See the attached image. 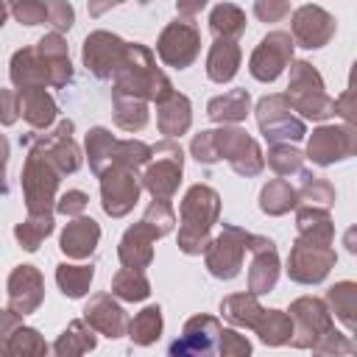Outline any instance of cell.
Wrapping results in <instances>:
<instances>
[{
  "label": "cell",
  "mask_w": 357,
  "mask_h": 357,
  "mask_svg": "<svg viewBox=\"0 0 357 357\" xmlns=\"http://www.w3.org/2000/svg\"><path fill=\"white\" fill-rule=\"evenodd\" d=\"M220 198L212 187L195 184L181 201V229H178V245L184 254H201L206 248V234L212 223L218 220Z\"/></svg>",
  "instance_id": "cell-1"
},
{
  "label": "cell",
  "mask_w": 357,
  "mask_h": 357,
  "mask_svg": "<svg viewBox=\"0 0 357 357\" xmlns=\"http://www.w3.org/2000/svg\"><path fill=\"white\" fill-rule=\"evenodd\" d=\"M20 142L33 145L22 170V190H25V204H28V215H50L53 206V195H56V184H59V170L50 162V156L45 153V148L36 142V134H25Z\"/></svg>",
  "instance_id": "cell-2"
},
{
  "label": "cell",
  "mask_w": 357,
  "mask_h": 357,
  "mask_svg": "<svg viewBox=\"0 0 357 357\" xmlns=\"http://www.w3.org/2000/svg\"><path fill=\"white\" fill-rule=\"evenodd\" d=\"M284 98L296 112H301L310 120H324L335 114V100L324 92V81L318 70L307 61H296L290 67V86Z\"/></svg>",
  "instance_id": "cell-3"
},
{
  "label": "cell",
  "mask_w": 357,
  "mask_h": 357,
  "mask_svg": "<svg viewBox=\"0 0 357 357\" xmlns=\"http://www.w3.org/2000/svg\"><path fill=\"white\" fill-rule=\"evenodd\" d=\"M335 248L329 240H312V237H298L290 257H287V276L301 284H315L321 282L329 268L335 265Z\"/></svg>",
  "instance_id": "cell-4"
},
{
  "label": "cell",
  "mask_w": 357,
  "mask_h": 357,
  "mask_svg": "<svg viewBox=\"0 0 357 357\" xmlns=\"http://www.w3.org/2000/svg\"><path fill=\"white\" fill-rule=\"evenodd\" d=\"M151 156H153V165L145 170L142 176V184L145 190L153 195V201L159 204H170L178 181H181V148L170 139L159 142L156 148H151Z\"/></svg>",
  "instance_id": "cell-5"
},
{
  "label": "cell",
  "mask_w": 357,
  "mask_h": 357,
  "mask_svg": "<svg viewBox=\"0 0 357 357\" xmlns=\"http://www.w3.org/2000/svg\"><path fill=\"white\" fill-rule=\"evenodd\" d=\"M251 243V231H243L237 226H223V234L215 237L204 251H206V268L218 279H231L243 268V254Z\"/></svg>",
  "instance_id": "cell-6"
},
{
  "label": "cell",
  "mask_w": 357,
  "mask_h": 357,
  "mask_svg": "<svg viewBox=\"0 0 357 357\" xmlns=\"http://www.w3.org/2000/svg\"><path fill=\"white\" fill-rule=\"evenodd\" d=\"M290 324H293V337L290 343L296 349H307V346H315L318 337H324L329 329H332V318H329V310L321 298H312V296H301L290 304V312H287Z\"/></svg>",
  "instance_id": "cell-7"
},
{
  "label": "cell",
  "mask_w": 357,
  "mask_h": 357,
  "mask_svg": "<svg viewBox=\"0 0 357 357\" xmlns=\"http://www.w3.org/2000/svg\"><path fill=\"white\" fill-rule=\"evenodd\" d=\"M212 139H215L218 159H226L237 173L257 176L262 170V151H259V145L243 128H220V131H212Z\"/></svg>",
  "instance_id": "cell-8"
},
{
  "label": "cell",
  "mask_w": 357,
  "mask_h": 357,
  "mask_svg": "<svg viewBox=\"0 0 357 357\" xmlns=\"http://www.w3.org/2000/svg\"><path fill=\"white\" fill-rule=\"evenodd\" d=\"M220 324L212 315H195L184 324V335L170 343L167 357H218Z\"/></svg>",
  "instance_id": "cell-9"
},
{
  "label": "cell",
  "mask_w": 357,
  "mask_h": 357,
  "mask_svg": "<svg viewBox=\"0 0 357 357\" xmlns=\"http://www.w3.org/2000/svg\"><path fill=\"white\" fill-rule=\"evenodd\" d=\"M257 120H259L265 139L273 145H282V139H301L307 134L304 123L290 114V103L284 95L262 98L257 106Z\"/></svg>",
  "instance_id": "cell-10"
},
{
  "label": "cell",
  "mask_w": 357,
  "mask_h": 357,
  "mask_svg": "<svg viewBox=\"0 0 357 357\" xmlns=\"http://www.w3.org/2000/svg\"><path fill=\"white\" fill-rule=\"evenodd\" d=\"M100 198H103V209L112 218H123L126 212H131V206L139 198V181L137 173L120 165H109L100 173Z\"/></svg>",
  "instance_id": "cell-11"
},
{
  "label": "cell",
  "mask_w": 357,
  "mask_h": 357,
  "mask_svg": "<svg viewBox=\"0 0 357 357\" xmlns=\"http://www.w3.org/2000/svg\"><path fill=\"white\" fill-rule=\"evenodd\" d=\"M290 59H293V39H290V33L273 31V33H268L257 45L248 70H251V75L257 81H273L287 67Z\"/></svg>",
  "instance_id": "cell-12"
},
{
  "label": "cell",
  "mask_w": 357,
  "mask_h": 357,
  "mask_svg": "<svg viewBox=\"0 0 357 357\" xmlns=\"http://www.w3.org/2000/svg\"><path fill=\"white\" fill-rule=\"evenodd\" d=\"M354 128L351 126H321L312 131L310 145H307V156L315 165H332V162H343L354 153Z\"/></svg>",
  "instance_id": "cell-13"
},
{
  "label": "cell",
  "mask_w": 357,
  "mask_h": 357,
  "mask_svg": "<svg viewBox=\"0 0 357 357\" xmlns=\"http://www.w3.org/2000/svg\"><path fill=\"white\" fill-rule=\"evenodd\" d=\"M128 45L123 39H117L114 33L106 31H95L92 36H86L84 42V64L98 75V78H112L117 73V67L126 59Z\"/></svg>",
  "instance_id": "cell-14"
},
{
  "label": "cell",
  "mask_w": 357,
  "mask_h": 357,
  "mask_svg": "<svg viewBox=\"0 0 357 357\" xmlns=\"http://www.w3.org/2000/svg\"><path fill=\"white\" fill-rule=\"evenodd\" d=\"M198 45H201V39H198L195 25H192V22H181V20H176V22H170V25L162 31V39H159V56H162L165 64L184 70L187 64L195 61V56H198Z\"/></svg>",
  "instance_id": "cell-15"
},
{
  "label": "cell",
  "mask_w": 357,
  "mask_h": 357,
  "mask_svg": "<svg viewBox=\"0 0 357 357\" xmlns=\"http://www.w3.org/2000/svg\"><path fill=\"white\" fill-rule=\"evenodd\" d=\"M45 282L33 265H17L8 279V307L17 315H28L42 304Z\"/></svg>",
  "instance_id": "cell-16"
},
{
  "label": "cell",
  "mask_w": 357,
  "mask_h": 357,
  "mask_svg": "<svg viewBox=\"0 0 357 357\" xmlns=\"http://www.w3.org/2000/svg\"><path fill=\"white\" fill-rule=\"evenodd\" d=\"M335 36V20L321 6H301L293 14V39L301 47H324Z\"/></svg>",
  "instance_id": "cell-17"
},
{
  "label": "cell",
  "mask_w": 357,
  "mask_h": 357,
  "mask_svg": "<svg viewBox=\"0 0 357 357\" xmlns=\"http://www.w3.org/2000/svg\"><path fill=\"white\" fill-rule=\"evenodd\" d=\"M156 237H162L148 220H139V223H134L126 234H123V240H120V262L126 265V268H134V271H142L148 262H151V257H153V243H156Z\"/></svg>",
  "instance_id": "cell-18"
},
{
  "label": "cell",
  "mask_w": 357,
  "mask_h": 357,
  "mask_svg": "<svg viewBox=\"0 0 357 357\" xmlns=\"http://www.w3.org/2000/svg\"><path fill=\"white\" fill-rule=\"evenodd\" d=\"M84 321H86L92 329L103 332L106 337H123L126 329H128V318H126L123 307L114 304L109 293L92 296V301H89L86 310H84Z\"/></svg>",
  "instance_id": "cell-19"
},
{
  "label": "cell",
  "mask_w": 357,
  "mask_h": 357,
  "mask_svg": "<svg viewBox=\"0 0 357 357\" xmlns=\"http://www.w3.org/2000/svg\"><path fill=\"white\" fill-rule=\"evenodd\" d=\"M11 81L17 84L20 92L25 89H45L50 84V70L45 64V59L39 56L36 47H25L17 50L11 59Z\"/></svg>",
  "instance_id": "cell-20"
},
{
  "label": "cell",
  "mask_w": 357,
  "mask_h": 357,
  "mask_svg": "<svg viewBox=\"0 0 357 357\" xmlns=\"http://www.w3.org/2000/svg\"><path fill=\"white\" fill-rule=\"evenodd\" d=\"M98 240H100V226L92 218H75L61 231V251L73 259H84L95 251Z\"/></svg>",
  "instance_id": "cell-21"
},
{
  "label": "cell",
  "mask_w": 357,
  "mask_h": 357,
  "mask_svg": "<svg viewBox=\"0 0 357 357\" xmlns=\"http://www.w3.org/2000/svg\"><path fill=\"white\" fill-rule=\"evenodd\" d=\"M36 50H39V56L45 59V64L50 70V86H64L70 81V75H73L64 39L59 33H50V36L36 42Z\"/></svg>",
  "instance_id": "cell-22"
},
{
  "label": "cell",
  "mask_w": 357,
  "mask_h": 357,
  "mask_svg": "<svg viewBox=\"0 0 357 357\" xmlns=\"http://www.w3.org/2000/svg\"><path fill=\"white\" fill-rule=\"evenodd\" d=\"M240 67V47L234 39H215L209 59H206V75L218 84L231 81Z\"/></svg>",
  "instance_id": "cell-23"
},
{
  "label": "cell",
  "mask_w": 357,
  "mask_h": 357,
  "mask_svg": "<svg viewBox=\"0 0 357 357\" xmlns=\"http://www.w3.org/2000/svg\"><path fill=\"white\" fill-rule=\"evenodd\" d=\"M276 276H279L276 245L273 248H265V251H257L254 254V262L248 268V290H251V296L271 293L273 284H276Z\"/></svg>",
  "instance_id": "cell-24"
},
{
  "label": "cell",
  "mask_w": 357,
  "mask_h": 357,
  "mask_svg": "<svg viewBox=\"0 0 357 357\" xmlns=\"http://www.w3.org/2000/svg\"><path fill=\"white\" fill-rule=\"evenodd\" d=\"M20 114L33 128H47L56 120V103L45 89H25L20 92Z\"/></svg>",
  "instance_id": "cell-25"
},
{
  "label": "cell",
  "mask_w": 357,
  "mask_h": 357,
  "mask_svg": "<svg viewBox=\"0 0 357 357\" xmlns=\"http://www.w3.org/2000/svg\"><path fill=\"white\" fill-rule=\"evenodd\" d=\"M95 343L98 340L86 326V321H73L53 343V357H84L86 351L95 349Z\"/></svg>",
  "instance_id": "cell-26"
},
{
  "label": "cell",
  "mask_w": 357,
  "mask_h": 357,
  "mask_svg": "<svg viewBox=\"0 0 357 357\" xmlns=\"http://www.w3.org/2000/svg\"><path fill=\"white\" fill-rule=\"evenodd\" d=\"M190 100L184 95H170L167 100L159 103V128L162 134L167 137H176V134H184L190 128Z\"/></svg>",
  "instance_id": "cell-27"
},
{
  "label": "cell",
  "mask_w": 357,
  "mask_h": 357,
  "mask_svg": "<svg viewBox=\"0 0 357 357\" xmlns=\"http://www.w3.org/2000/svg\"><path fill=\"white\" fill-rule=\"evenodd\" d=\"M254 332L259 335L262 343L268 346H284L293 337V324L287 318V312L279 310H262V315L254 324Z\"/></svg>",
  "instance_id": "cell-28"
},
{
  "label": "cell",
  "mask_w": 357,
  "mask_h": 357,
  "mask_svg": "<svg viewBox=\"0 0 357 357\" xmlns=\"http://www.w3.org/2000/svg\"><path fill=\"white\" fill-rule=\"evenodd\" d=\"M206 114L215 123H237L248 114V92L245 89H231L220 98H212L206 106Z\"/></svg>",
  "instance_id": "cell-29"
},
{
  "label": "cell",
  "mask_w": 357,
  "mask_h": 357,
  "mask_svg": "<svg viewBox=\"0 0 357 357\" xmlns=\"http://www.w3.org/2000/svg\"><path fill=\"white\" fill-rule=\"evenodd\" d=\"M259 206H262V212H268V215H284V212H290L293 206H298V190H296L290 181L276 178V181H271V184L262 187Z\"/></svg>",
  "instance_id": "cell-30"
},
{
  "label": "cell",
  "mask_w": 357,
  "mask_h": 357,
  "mask_svg": "<svg viewBox=\"0 0 357 357\" xmlns=\"http://www.w3.org/2000/svg\"><path fill=\"white\" fill-rule=\"evenodd\" d=\"M298 237H312V240H329L335 237V229H332V218L326 209H318V206H298Z\"/></svg>",
  "instance_id": "cell-31"
},
{
  "label": "cell",
  "mask_w": 357,
  "mask_h": 357,
  "mask_svg": "<svg viewBox=\"0 0 357 357\" xmlns=\"http://www.w3.org/2000/svg\"><path fill=\"white\" fill-rule=\"evenodd\" d=\"M220 312H223L231 324L254 329L257 318L262 315V307L257 304V296H251V293H240V296H229V298H223Z\"/></svg>",
  "instance_id": "cell-32"
},
{
  "label": "cell",
  "mask_w": 357,
  "mask_h": 357,
  "mask_svg": "<svg viewBox=\"0 0 357 357\" xmlns=\"http://www.w3.org/2000/svg\"><path fill=\"white\" fill-rule=\"evenodd\" d=\"M148 293H151V282L145 279L142 271L123 268L112 279V296H120L123 301H142L148 298Z\"/></svg>",
  "instance_id": "cell-33"
},
{
  "label": "cell",
  "mask_w": 357,
  "mask_h": 357,
  "mask_svg": "<svg viewBox=\"0 0 357 357\" xmlns=\"http://www.w3.org/2000/svg\"><path fill=\"white\" fill-rule=\"evenodd\" d=\"M326 301L332 312L346 324V329H354V312H357V284L354 282H337L329 293Z\"/></svg>",
  "instance_id": "cell-34"
},
{
  "label": "cell",
  "mask_w": 357,
  "mask_h": 357,
  "mask_svg": "<svg viewBox=\"0 0 357 357\" xmlns=\"http://www.w3.org/2000/svg\"><path fill=\"white\" fill-rule=\"evenodd\" d=\"M162 335V310L159 307H145L137 312V318L128 324V337L137 346H151Z\"/></svg>",
  "instance_id": "cell-35"
},
{
  "label": "cell",
  "mask_w": 357,
  "mask_h": 357,
  "mask_svg": "<svg viewBox=\"0 0 357 357\" xmlns=\"http://www.w3.org/2000/svg\"><path fill=\"white\" fill-rule=\"evenodd\" d=\"M92 273H95L92 265H59L56 268V282H59V287H61L64 296L81 298L89 290Z\"/></svg>",
  "instance_id": "cell-36"
},
{
  "label": "cell",
  "mask_w": 357,
  "mask_h": 357,
  "mask_svg": "<svg viewBox=\"0 0 357 357\" xmlns=\"http://www.w3.org/2000/svg\"><path fill=\"white\" fill-rule=\"evenodd\" d=\"M114 123L126 131H139L148 123V109H145L142 98L114 95Z\"/></svg>",
  "instance_id": "cell-37"
},
{
  "label": "cell",
  "mask_w": 357,
  "mask_h": 357,
  "mask_svg": "<svg viewBox=\"0 0 357 357\" xmlns=\"http://www.w3.org/2000/svg\"><path fill=\"white\" fill-rule=\"evenodd\" d=\"M53 231V215H28L25 223H20L14 229V237L20 240V245L25 251H36L39 243Z\"/></svg>",
  "instance_id": "cell-38"
},
{
  "label": "cell",
  "mask_w": 357,
  "mask_h": 357,
  "mask_svg": "<svg viewBox=\"0 0 357 357\" xmlns=\"http://www.w3.org/2000/svg\"><path fill=\"white\" fill-rule=\"evenodd\" d=\"M209 25H212V31L218 33V39H234V36L243 33L245 17H243V11H240L237 6H229V3H226V6H218V8L212 11Z\"/></svg>",
  "instance_id": "cell-39"
},
{
  "label": "cell",
  "mask_w": 357,
  "mask_h": 357,
  "mask_svg": "<svg viewBox=\"0 0 357 357\" xmlns=\"http://www.w3.org/2000/svg\"><path fill=\"white\" fill-rule=\"evenodd\" d=\"M6 349H8L14 357H47V343H45V337H42L36 329H28V326H20V329L8 337Z\"/></svg>",
  "instance_id": "cell-40"
},
{
  "label": "cell",
  "mask_w": 357,
  "mask_h": 357,
  "mask_svg": "<svg viewBox=\"0 0 357 357\" xmlns=\"http://www.w3.org/2000/svg\"><path fill=\"white\" fill-rule=\"evenodd\" d=\"M148 159H151V148L145 142H139V139H120L112 148L109 165H120V167H128V170L137 173V167L145 165Z\"/></svg>",
  "instance_id": "cell-41"
},
{
  "label": "cell",
  "mask_w": 357,
  "mask_h": 357,
  "mask_svg": "<svg viewBox=\"0 0 357 357\" xmlns=\"http://www.w3.org/2000/svg\"><path fill=\"white\" fill-rule=\"evenodd\" d=\"M114 137L106 131V128H92L86 134V153H89V167L100 176L103 173V165L112 159V148H114Z\"/></svg>",
  "instance_id": "cell-42"
},
{
  "label": "cell",
  "mask_w": 357,
  "mask_h": 357,
  "mask_svg": "<svg viewBox=\"0 0 357 357\" xmlns=\"http://www.w3.org/2000/svg\"><path fill=\"white\" fill-rule=\"evenodd\" d=\"M298 201H307V206L329 209L332 201H335V190H332V184L326 178L304 173V181H301V190H298Z\"/></svg>",
  "instance_id": "cell-43"
},
{
  "label": "cell",
  "mask_w": 357,
  "mask_h": 357,
  "mask_svg": "<svg viewBox=\"0 0 357 357\" xmlns=\"http://www.w3.org/2000/svg\"><path fill=\"white\" fill-rule=\"evenodd\" d=\"M312 349L318 351V357H351L354 343H351L349 335H340V332H335V326H332L324 337H318V343H315Z\"/></svg>",
  "instance_id": "cell-44"
},
{
  "label": "cell",
  "mask_w": 357,
  "mask_h": 357,
  "mask_svg": "<svg viewBox=\"0 0 357 357\" xmlns=\"http://www.w3.org/2000/svg\"><path fill=\"white\" fill-rule=\"evenodd\" d=\"M268 165L279 173V176H287V173H301V153L290 145H273L271 153H268Z\"/></svg>",
  "instance_id": "cell-45"
},
{
  "label": "cell",
  "mask_w": 357,
  "mask_h": 357,
  "mask_svg": "<svg viewBox=\"0 0 357 357\" xmlns=\"http://www.w3.org/2000/svg\"><path fill=\"white\" fill-rule=\"evenodd\" d=\"M218 357H251V343L234 332V329H223L220 332V351Z\"/></svg>",
  "instance_id": "cell-46"
},
{
  "label": "cell",
  "mask_w": 357,
  "mask_h": 357,
  "mask_svg": "<svg viewBox=\"0 0 357 357\" xmlns=\"http://www.w3.org/2000/svg\"><path fill=\"white\" fill-rule=\"evenodd\" d=\"M142 220H148L159 234H167V231L173 229V223H176V215H173L170 204H159V201H153V204L148 206V212H145Z\"/></svg>",
  "instance_id": "cell-47"
},
{
  "label": "cell",
  "mask_w": 357,
  "mask_h": 357,
  "mask_svg": "<svg viewBox=\"0 0 357 357\" xmlns=\"http://www.w3.org/2000/svg\"><path fill=\"white\" fill-rule=\"evenodd\" d=\"M11 11L25 25H39L47 20V3H22V6H14Z\"/></svg>",
  "instance_id": "cell-48"
},
{
  "label": "cell",
  "mask_w": 357,
  "mask_h": 357,
  "mask_svg": "<svg viewBox=\"0 0 357 357\" xmlns=\"http://www.w3.org/2000/svg\"><path fill=\"white\" fill-rule=\"evenodd\" d=\"M86 192H81V190H70V192H64L61 198H59V204H56V209L61 212V215H67V218H73V215H81L84 209H86Z\"/></svg>",
  "instance_id": "cell-49"
},
{
  "label": "cell",
  "mask_w": 357,
  "mask_h": 357,
  "mask_svg": "<svg viewBox=\"0 0 357 357\" xmlns=\"http://www.w3.org/2000/svg\"><path fill=\"white\" fill-rule=\"evenodd\" d=\"M192 156L198 162H218V153H215V139H212V131H201L195 139H192Z\"/></svg>",
  "instance_id": "cell-50"
},
{
  "label": "cell",
  "mask_w": 357,
  "mask_h": 357,
  "mask_svg": "<svg viewBox=\"0 0 357 357\" xmlns=\"http://www.w3.org/2000/svg\"><path fill=\"white\" fill-rule=\"evenodd\" d=\"M47 22H53L59 31L73 25V8L67 3H47Z\"/></svg>",
  "instance_id": "cell-51"
},
{
  "label": "cell",
  "mask_w": 357,
  "mask_h": 357,
  "mask_svg": "<svg viewBox=\"0 0 357 357\" xmlns=\"http://www.w3.org/2000/svg\"><path fill=\"white\" fill-rule=\"evenodd\" d=\"M17 114H20L17 98H14L8 89H0V123H3V126H11V123L17 120Z\"/></svg>",
  "instance_id": "cell-52"
},
{
  "label": "cell",
  "mask_w": 357,
  "mask_h": 357,
  "mask_svg": "<svg viewBox=\"0 0 357 357\" xmlns=\"http://www.w3.org/2000/svg\"><path fill=\"white\" fill-rule=\"evenodd\" d=\"M22 326V315L11 312V310H0V346L8 343V337Z\"/></svg>",
  "instance_id": "cell-53"
},
{
  "label": "cell",
  "mask_w": 357,
  "mask_h": 357,
  "mask_svg": "<svg viewBox=\"0 0 357 357\" xmlns=\"http://www.w3.org/2000/svg\"><path fill=\"white\" fill-rule=\"evenodd\" d=\"M254 11H257V17H262V20H271V22H273V20L284 17V14L290 11V6H284V3H276V6H271V3H268V6H265V3H257V6H254Z\"/></svg>",
  "instance_id": "cell-54"
},
{
  "label": "cell",
  "mask_w": 357,
  "mask_h": 357,
  "mask_svg": "<svg viewBox=\"0 0 357 357\" xmlns=\"http://www.w3.org/2000/svg\"><path fill=\"white\" fill-rule=\"evenodd\" d=\"M6 162H8V142L0 134V195L8 192V184H6Z\"/></svg>",
  "instance_id": "cell-55"
},
{
  "label": "cell",
  "mask_w": 357,
  "mask_h": 357,
  "mask_svg": "<svg viewBox=\"0 0 357 357\" xmlns=\"http://www.w3.org/2000/svg\"><path fill=\"white\" fill-rule=\"evenodd\" d=\"M0 357H14V354H11V351H8L6 346H0Z\"/></svg>",
  "instance_id": "cell-56"
},
{
  "label": "cell",
  "mask_w": 357,
  "mask_h": 357,
  "mask_svg": "<svg viewBox=\"0 0 357 357\" xmlns=\"http://www.w3.org/2000/svg\"><path fill=\"white\" fill-rule=\"evenodd\" d=\"M3 20H6V6L0 3V25H3Z\"/></svg>",
  "instance_id": "cell-57"
}]
</instances>
